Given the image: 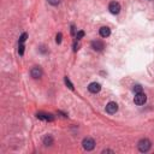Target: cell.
<instances>
[{"label": "cell", "instance_id": "1", "mask_svg": "<svg viewBox=\"0 0 154 154\" xmlns=\"http://www.w3.org/2000/svg\"><path fill=\"white\" fill-rule=\"evenodd\" d=\"M150 147H152V142L148 139H141L139 141V143H137V148H139V150L141 153L148 152L150 149Z\"/></svg>", "mask_w": 154, "mask_h": 154}, {"label": "cell", "instance_id": "2", "mask_svg": "<svg viewBox=\"0 0 154 154\" xmlns=\"http://www.w3.org/2000/svg\"><path fill=\"white\" fill-rule=\"evenodd\" d=\"M82 146L86 150H93L95 147V141L91 137H86L83 141H82Z\"/></svg>", "mask_w": 154, "mask_h": 154}, {"label": "cell", "instance_id": "3", "mask_svg": "<svg viewBox=\"0 0 154 154\" xmlns=\"http://www.w3.org/2000/svg\"><path fill=\"white\" fill-rule=\"evenodd\" d=\"M146 101H147V96H146V94H143L142 91H141V93H136V94H135L134 102H135L136 105H139V106L145 105Z\"/></svg>", "mask_w": 154, "mask_h": 154}, {"label": "cell", "instance_id": "4", "mask_svg": "<svg viewBox=\"0 0 154 154\" xmlns=\"http://www.w3.org/2000/svg\"><path fill=\"white\" fill-rule=\"evenodd\" d=\"M108 10H110V12H111L112 15H118V13L120 12V5H119V3H117V1L110 3Z\"/></svg>", "mask_w": 154, "mask_h": 154}, {"label": "cell", "instance_id": "5", "mask_svg": "<svg viewBox=\"0 0 154 154\" xmlns=\"http://www.w3.org/2000/svg\"><path fill=\"white\" fill-rule=\"evenodd\" d=\"M91 48L94 51H96V52H100V51H102L105 48V44L102 42L101 40H94L93 42H91Z\"/></svg>", "mask_w": 154, "mask_h": 154}, {"label": "cell", "instance_id": "6", "mask_svg": "<svg viewBox=\"0 0 154 154\" xmlns=\"http://www.w3.org/2000/svg\"><path fill=\"white\" fill-rule=\"evenodd\" d=\"M117 111H118V105L116 104V102L111 101V102H108V104L106 105V112H107V113H110V115H115Z\"/></svg>", "mask_w": 154, "mask_h": 154}, {"label": "cell", "instance_id": "7", "mask_svg": "<svg viewBox=\"0 0 154 154\" xmlns=\"http://www.w3.org/2000/svg\"><path fill=\"white\" fill-rule=\"evenodd\" d=\"M88 90L90 91V93L96 94V93H99V91L101 90V86L99 83H96V82H91V83L88 86Z\"/></svg>", "mask_w": 154, "mask_h": 154}, {"label": "cell", "instance_id": "8", "mask_svg": "<svg viewBox=\"0 0 154 154\" xmlns=\"http://www.w3.org/2000/svg\"><path fill=\"white\" fill-rule=\"evenodd\" d=\"M30 75H32L33 78H40L42 76V70H41L40 66H35L32 69V71H30Z\"/></svg>", "mask_w": 154, "mask_h": 154}, {"label": "cell", "instance_id": "9", "mask_svg": "<svg viewBox=\"0 0 154 154\" xmlns=\"http://www.w3.org/2000/svg\"><path fill=\"white\" fill-rule=\"evenodd\" d=\"M39 119H42V120H49V122H52L54 119V117L51 115V113H37L36 115Z\"/></svg>", "mask_w": 154, "mask_h": 154}, {"label": "cell", "instance_id": "10", "mask_svg": "<svg viewBox=\"0 0 154 154\" xmlns=\"http://www.w3.org/2000/svg\"><path fill=\"white\" fill-rule=\"evenodd\" d=\"M99 33H100L101 37H108L111 35V29L108 27H102V28H100V32Z\"/></svg>", "mask_w": 154, "mask_h": 154}, {"label": "cell", "instance_id": "11", "mask_svg": "<svg viewBox=\"0 0 154 154\" xmlns=\"http://www.w3.org/2000/svg\"><path fill=\"white\" fill-rule=\"evenodd\" d=\"M44 145L45 146H52L53 145V137L51 135H47L45 139H44Z\"/></svg>", "mask_w": 154, "mask_h": 154}, {"label": "cell", "instance_id": "12", "mask_svg": "<svg viewBox=\"0 0 154 154\" xmlns=\"http://www.w3.org/2000/svg\"><path fill=\"white\" fill-rule=\"evenodd\" d=\"M27 39H28V34L27 33H23L22 35H20V37H19V44H24Z\"/></svg>", "mask_w": 154, "mask_h": 154}, {"label": "cell", "instance_id": "13", "mask_svg": "<svg viewBox=\"0 0 154 154\" xmlns=\"http://www.w3.org/2000/svg\"><path fill=\"white\" fill-rule=\"evenodd\" d=\"M64 79H65V83H66V86H68V87H69V88H70L71 90H72V89H74V84H72V83H71V81L69 79V77L66 76V77H65Z\"/></svg>", "mask_w": 154, "mask_h": 154}, {"label": "cell", "instance_id": "14", "mask_svg": "<svg viewBox=\"0 0 154 154\" xmlns=\"http://www.w3.org/2000/svg\"><path fill=\"white\" fill-rule=\"evenodd\" d=\"M132 90H134V93H135V94H136V93H141V91H142V87H141L140 84H136V86H134Z\"/></svg>", "mask_w": 154, "mask_h": 154}, {"label": "cell", "instance_id": "15", "mask_svg": "<svg viewBox=\"0 0 154 154\" xmlns=\"http://www.w3.org/2000/svg\"><path fill=\"white\" fill-rule=\"evenodd\" d=\"M18 53H19V56H23L24 54V45L23 44H19V46H18Z\"/></svg>", "mask_w": 154, "mask_h": 154}, {"label": "cell", "instance_id": "16", "mask_svg": "<svg viewBox=\"0 0 154 154\" xmlns=\"http://www.w3.org/2000/svg\"><path fill=\"white\" fill-rule=\"evenodd\" d=\"M47 1H48V4L53 5V6H57L60 4V0H47Z\"/></svg>", "mask_w": 154, "mask_h": 154}, {"label": "cell", "instance_id": "17", "mask_svg": "<svg viewBox=\"0 0 154 154\" xmlns=\"http://www.w3.org/2000/svg\"><path fill=\"white\" fill-rule=\"evenodd\" d=\"M83 36H84V32H83V30H79V32L76 34V39H77V40H81Z\"/></svg>", "mask_w": 154, "mask_h": 154}, {"label": "cell", "instance_id": "18", "mask_svg": "<svg viewBox=\"0 0 154 154\" xmlns=\"http://www.w3.org/2000/svg\"><path fill=\"white\" fill-rule=\"evenodd\" d=\"M61 37H63V35H61V33H59V34L57 35V39H56L57 44H60V42H61Z\"/></svg>", "mask_w": 154, "mask_h": 154}, {"label": "cell", "instance_id": "19", "mask_svg": "<svg viewBox=\"0 0 154 154\" xmlns=\"http://www.w3.org/2000/svg\"><path fill=\"white\" fill-rule=\"evenodd\" d=\"M77 49H78V45H77V44L75 42V44H74V51H75V52H76Z\"/></svg>", "mask_w": 154, "mask_h": 154}, {"label": "cell", "instance_id": "20", "mask_svg": "<svg viewBox=\"0 0 154 154\" xmlns=\"http://www.w3.org/2000/svg\"><path fill=\"white\" fill-rule=\"evenodd\" d=\"M102 153H113V150H110V149H105V150H102Z\"/></svg>", "mask_w": 154, "mask_h": 154}]
</instances>
